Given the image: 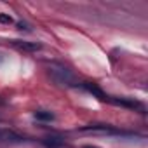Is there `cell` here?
I'll list each match as a JSON object with an SVG mask.
<instances>
[{"mask_svg":"<svg viewBox=\"0 0 148 148\" xmlns=\"http://www.w3.org/2000/svg\"><path fill=\"white\" fill-rule=\"evenodd\" d=\"M49 77L58 86H64V87H77L79 86V80L75 79V75H73L70 70L63 68V66L49 68Z\"/></svg>","mask_w":148,"mask_h":148,"instance_id":"1","label":"cell"},{"mask_svg":"<svg viewBox=\"0 0 148 148\" xmlns=\"http://www.w3.org/2000/svg\"><path fill=\"white\" fill-rule=\"evenodd\" d=\"M80 131H82V132H94V134H127V132H124V131H119V129H113V127L103 125V124L87 125V127H82Z\"/></svg>","mask_w":148,"mask_h":148,"instance_id":"2","label":"cell"},{"mask_svg":"<svg viewBox=\"0 0 148 148\" xmlns=\"http://www.w3.org/2000/svg\"><path fill=\"white\" fill-rule=\"evenodd\" d=\"M12 45L18 47L19 51H28V52H35V51L42 49V44H38V42H25V40H14Z\"/></svg>","mask_w":148,"mask_h":148,"instance_id":"3","label":"cell"},{"mask_svg":"<svg viewBox=\"0 0 148 148\" xmlns=\"http://www.w3.org/2000/svg\"><path fill=\"white\" fill-rule=\"evenodd\" d=\"M108 101L110 103H113V105H117V106H125V108H139V110H143V105L141 103H138V101H129V99H119V98H108Z\"/></svg>","mask_w":148,"mask_h":148,"instance_id":"4","label":"cell"},{"mask_svg":"<svg viewBox=\"0 0 148 148\" xmlns=\"http://www.w3.org/2000/svg\"><path fill=\"white\" fill-rule=\"evenodd\" d=\"M23 138L21 136H18L16 132H12V131H5V129H0V141H11V143H18V141H21Z\"/></svg>","mask_w":148,"mask_h":148,"instance_id":"5","label":"cell"},{"mask_svg":"<svg viewBox=\"0 0 148 148\" xmlns=\"http://www.w3.org/2000/svg\"><path fill=\"white\" fill-rule=\"evenodd\" d=\"M84 87H86L92 96H96L98 99H101V101H108V96H106V94L98 87V86H94V84H84Z\"/></svg>","mask_w":148,"mask_h":148,"instance_id":"6","label":"cell"},{"mask_svg":"<svg viewBox=\"0 0 148 148\" xmlns=\"http://www.w3.org/2000/svg\"><path fill=\"white\" fill-rule=\"evenodd\" d=\"M42 143L47 148H59V146H63V139H59V138H45Z\"/></svg>","mask_w":148,"mask_h":148,"instance_id":"7","label":"cell"},{"mask_svg":"<svg viewBox=\"0 0 148 148\" xmlns=\"http://www.w3.org/2000/svg\"><path fill=\"white\" fill-rule=\"evenodd\" d=\"M37 120H54V115L51 112H35Z\"/></svg>","mask_w":148,"mask_h":148,"instance_id":"8","label":"cell"},{"mask_svg":"<svg viewBox=\"0 0 148 148\" xmlns=\"http://www.w3.org/2000/svg\"><path fill=\"white\" fill-rule=\"evenodd\" d=\"M0 23H2V25H11L12 23V18L9 14H0Z\"/></svg>","mask_w":148,"mask_h":148,"instance_id":"9","label":"cell"},{"mask_svg":"<svg viewBox=\"0 0 148 148\" xmlns=\"http://www.w3.org/2000/svg\"><path fill=\"white\" fill-rule=\"evenodd\" d=\"M18 28H19V30H28V26H26L23 21H21V23H18Z\"/></svg>","mask_w":148,"mask_h":148,"instance_id":"10","label":"cell"},{"mask_svg":"<svg viewBox=\"0 0 148 148\" xmlns=\"http://www.w3.org/2000/svg\"><path fill=\"white\" fill-rule=\"evenodd\" d=\"M82 148H98V146H92V145H86V146H82Z\"/></svg>","mask_w":148,"mask_h":148,"instance_id":"11","label":"cell"},{"mask_svg":"<svg viewBox=\"0 0 148 148\" xmlns=\"http://www.w3.org/2000/svg\"><path fill=\"white\" fill-rule=\"evenodd\" d=\"M2 59H4V54H2V56H0V61H2Z\"/></svg>","mask_w":148,"mask_h":148,"instance_id":"12","label":"cell"}]
</instances>
